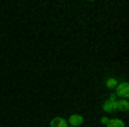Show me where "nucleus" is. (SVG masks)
Listing matches in <instances>:
<instances>
[{"instance_id":"1","label":"nucleus","mask_w":129,"mask_h":127,"mask_svg":"<svg viewBox=\"0 0 129 127\" xmlns=\"http://www.w3.org/2000/svg\"><path fill=\"white\" fill-rule=\"evenodd\" d=\"M115 96H119V100H127V96H129V84L127 82H119L115 86Z\"/></svg>"},{"instance_id":"2","label":"nucleus","mask_w":129,"mask_h":127,"mask_svg":"<svg viewBox=\"0 0 129 127\" xmlns=\"http://www.w3.org/2000/svg\"><path fill=\"white\" fill-rule=\"evenodd\" d=\"M103 110L105 112H117V96L115 95H110V98L103 103Z\"/></svg>"},{"instance_id":"3","label":"nucleus","mask_w":129,"mask_h":127,"mask_svg":"<svg viewBox=\"0 0 129 127\" xmlns=\"http://www.w3.org/2000/svg\"><path fill=\"white\" fill-rule=\"evenodd\" d=\"M83 115H78V113H72L69 117V120H67V124H69L71 127H79L81 124H83Z\"/></svg>"},{"instance_id":"4","label":"nucleus","mask_w":129,"mask_h":127,"mask_svg":"<svg viewBox=\"0 0 129 127\" xmlns=\"http://www.w3.org/2000/svg\"><path fill=\"white\" fill-rule=\"evenodd\" d=\"M50 127H69V124H67V120L62 117H53L52 120H50Z\"/></svg>"},{"instance_id":"5","label":"nucleus","mask_w":129,"mask_h":127,"mask_svg":"<svg viewBox=\"0 0 129 127\" xmlns=\"http://www.w3.org/2000/svg\"><path fill=\"white\" fill-rule=\"evenodd\" d=\"M105 127H126V124H124V120H120V118H110Z\"/></svg>"},{"instance_id":"6","label":"nucleus","mask_w":129,"mask_h":127,"mask_svg":"<svg viewBox=\"0 0 129 127\" xmlns=\"http://www.w3.org/2000/svg\"><path fill=\"white\" fill-rule=\"evenodd\" d=\"M127 112L129 110V103H127V100H119L117 98V112Z\"/></svg>"},{"instance_id":"7","label":"nucleus","mask_w":129,"mask_h":127,"mask_svg":"<svg viewBox=\"0 0 129 127\" xmlns=\"http://www.w3.org/2000/svg\"><path fill=\"white\" fill-rule=\"evenodd\" d=\"M117 84H119V81H117V77H109L107 79V81H105V86H107V88H114L115 89V86H117Z\"/></svg>"},{"instance_id":"8","label":"nucleus","mask_w":129,"mask_h":127,"mask_svg":"<svg viewBox=\"0 0 129 127\" xmlns=\"http://www.w3.org/2000/svg\"><path fill=\"white\" fill-rule=\"evenodd\" d=\"M110 118L109 117H102V124H103V125H107V122H109Z\"/></svg>"},{"instance_id":"9","label":"nucleus","mask_w":129,"mask_h":127,"mask_svg":"<svg viewBox=\"0 0 129 127\" xmlns=\"http://www.w3.org/2000/svg\"><path fill=\"white\" fill-rule=\"evenodd\" d=\"M69 127H71V125H69Z\"/></svg>"}]
</instances>
